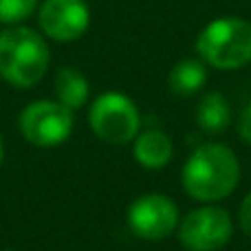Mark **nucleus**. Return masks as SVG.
<instances>
[{"mask_svg":"<svg viewBox=\"0 0 251 251\" xmlns=\"http://www.w3.org/2000/svg\"><path fill=\"white\" fill-rule=\"evenodd\" d=\"M40 33L55 42H75L91 26L86 0H42L38 7Z\"/></svg>","mask_w":251,"mask_h":251,"instance_id":"6e6552de","label":"nucleus"},{"mask_svg":"<svg viewBox=\"0 0 251 251\" xmlns=\"http://www.w3.org/2000/svg\"><path fill=\"white\" fill-rule=\"evenodd\" d=\"M53 91H55V100L71 110L86 106L88 97H91L88 79L84 77V73H79L73 66H62L57 71L55 79H53Z\"/></svg>","mask_w":251,"mask_h":251,"instance_id":"9b49d317","label":"nucleus"},{"mask_svg":"<svg viewBox=\"0 0 251 251\" xmlns=\"http://www.w3.org/2000/svg\"><path fill=\"white\" fill-rule=\"evenodd\" d=\"M231 122V108L225 95L218 91L205 93L196 106V124L207 134H221Z\"/></svg>","mask_w":251,"mask_h":251,"instance_id":"f8f14e48","label":"nucleus"},{"mask_svg":"<svg viewBox=\"0 0 251 251\" xmlns=\"http://www.w3.org/2000/svg\"><path fill=\"white\" fill-rule=\"evenodd\" d=\"M207 82V64L201 57H185L176 62L170 71V91L176 97H192L203 91Z\"/></svg>","mask_w":251,"mask_h":251,"instance_id":"9d476101","label":"nucleus"},{"mask_svg":"<svg viewBox=\"0 0 251 251\" xmlns=\"http://www.w3.org/2000/svg\"><path fill=\"white\" fill-rule=\"evenodd\" d=\"M234 223L227 209L203 203L178 221V240L187 251H218L231 240Z\"/></svg>","mask_w":251,"mask_h":251,"instance_id":"423d86ee","label":"nucleus"},{"mask_svg":"<svg viewBox=\"0 0 251 251\" xmlns=\"http://www.w3.org/2000/svg\"><path fill=\"white\" fill-rule=\"evenodd\" d=\"M132 154L141 168L161 170L172 161L174 146L172 139L163 130H143L132 141Z\"/></svg>","mask_w":251,"mask_h":251,"instance_id":"1a4fd4ad","label":"nucleus"},{"mask_svg":"<svg viewBox=\"0 0 251 251\" xmlns=\"http://www.w3.org/2000/svg\"><path fill=\"white\" fill-rule=\"evenodd\" d=\"M238 218H240V227H243V231L251 238V192L243 199V203H240Z\"/></svg>","mask_w":251,"mask_h":251,"instance_id":"2eb2a0df","label":"nucleus"},{"mask_svg":"<svg viewBox=\"0 0 251 251\" xmlns=\"http://www.w3.org/2000/svg\"><path fill=\"white\" fill-rule=\"evenodd\" d=\"M4 159V141H2V134H0V163Z\"/></svg>","mask_w":251,"mask_h":251,"instance_id":"dca6fc26","label":"nucleus"},{"mask_svg":"<svg viewBox=\"0 0 251 251\" xmlns=\"http://www.w3.org/2000/svg\"><path fill=\"white\" fill-rule=\"evenodd\" d=\"M75 115L57 100H38L25 106L18 117L20 134L35 148H55L71 137Z\"/></svg>","mask_w":251,"mask_h":251,"instance_id":"39448f33","label":"nucleus"},{"mask_svg":"<svg viewBox=\"0 0 251 251\" xmlns=\"http://www.w3.org/2000/svg\"><path fill=\"white\" fill-rule=\"evenodd\" d=\"M178 207L165 194H143L128 207V227L141 240H163L178 229Z\"/></svg>","mask_w":251,"mask_h":251,"instance_id":"0eeeda50","label":"nucleus"},{"mask_svg":"<svg viewBox=\"0 0 251 251\" xmlns=\"http://www.w3.org/2000/svg\"><path fill=\"white\" fill-rule=\"evenodd\" d=\"M196 53L207 66L238 71L251 62V22L225 16L207 22L196 38Z\"/></svg>","mask_w":251,"mask_h":251,"instance_id":"7ed1b4c3","label":"nucleus"},{"mask_svg":"<svg viewBox=\"0 0 251 251\" xmlns=\"http://www.w3.org/2000/svg\"><path fill=\"white\" fill-rule=\"evenodd\" d=\"M40 2L42 0H0V22L7 26L22 25L38 13Z\"/></svg>","mask_w":251,"mask_h":251,"instance_id":"ddd939ff","label":"nucleus"},{"mask_svg":"<svg viewBox=\"0 0 251 251\" xmlns=\"http://www.w3.org/2000/svg\"><path fill=\"white\" fill-rule=\"evenodd\" d=\"M88 126L101 141L110 146H126L141 132V115L128 95L108 91L93 100L88 110Z\"/></svg>","mask_w":251,"mask_h":251,"instance_id":"20e7f679","label":"nucleus"},{"mask_svg":"<svg viewBox=\"0 0 251 251\" xmlns=\"http://www.w3.org/2000/svg\"><path fill=\"white\" fill-rule=\"evenodd\" d=\"M238 134L243 141L251 143V104L245 106L240 117H238Z\"/></svg>","mask_w":251,"mask_h":251,"instance_id":"4468645a","label":"nucleus"},{"mask_svg":"<svg viewBox=\"0 0 251 251\" xmlns=\"http://www.w3.org/2000/svg\"><path fill=\"white\" fill-rule=\"evenodd\" d=\"M183 187L194 201L216 203L236 190L240 181L238 156L225 143H203L194 148L183 165Z\"/></svg>","mask_w":251,"mask_h":251,"instance_id":"f257e3e1","label":"nucleus"},{"mask_svg":"<svg viewBox=\"0 0 251 251\" xmlns=\"http://www.w3.org/2000/svg\"><path fill=\"white\" fill-rule=\"evenodd\" d=\"M51 64L47 38L25 25L0 33V77L16 88H31L47 75Z\"/></svg>","mask_w":251,"mask_h":251,"instance_id":"f03ea898","label":"nucleus"}]
</instances>
